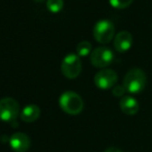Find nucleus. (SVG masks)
<instances>
[{"label": "nucleus", "instance_id": "nucleus-1", "mask_svg": "<svg viewBox=\"0 0 152 152\" xmlns=\"http://www.w3.org/2000/svg\"><path fill=\"white\" fill-rule=\"evenodd\" d=\"M147 83L146 74L141 68L129 69L123 79V86L126 91L132 94H139L144 90Z\"/></svg>", "mask_w": 152, "mask_h": 152}, {"label": "nucleus", "instance_id": "nucleus-2", "mask_svg": "<svg viewBox=\"0 0 152 152\" xmlns=\"http://www.w3.org/2000/svg\"><path fill=\"white\" fill-rule=\"evenodd\" d=\"M59 106L61 110L68 115H78L83 111L84 102L77 92L65 91L59 98Z\"/></svg>", "mask_w": 152, "mask_h": 152}, {"label": "nucleus", "instance_id": "nucleus-3", "mask_svg": "<svg viewBox=\"0 0 152 152\" xmlns=\"http://www.w3.org/2000/svg\"><path fill=\"white\" fill-rule=\"evenodd\" d=\"M92 33L98 42L107 44V42H110V40L114 37L115 26L112 21L108 19H102L94 24Z\"/></svg>", "mask_w": 152, "mask_h": 152}, {"label": "nucleus", "instance_id": "nucleus-4", "mask_svg": "<svg viewBox=\"0 0 152 152\" xmlns=\"http://www.w3.org/2000/svg\"><path fill=\"white\" fill-rule=\"evenodd\" d=\"M82 61L78 54L69 53L65 55L61 62V72L64 77L68 79H75L81 74Z\"/></svg>", "mask_w": 152, "mask_h": 152}, {"label": "nucleus", "instance_id": "nucleus-5", "mask_svg": "<svg viewBox=\"0 0 152 152\" xmlns=\"http://www.w3.org/2000/svg\"><path fill=\"white\" fill-rule=\"evenodd\" d=\"M114 60V52L109 47L102 46L93 49L90 54V61L95 67H106Z\"/></svg>", "mask_w": 152, "mask_h": 152}, {"label": "nucleus", "instance_id": "nucleus-6", "mask_svg": "<svg viewBox=\"0 0 152 152\" xmlns=\"http://www.w3.org/2000/svg\"><path fill=\"white\" fill-rule=\"evenodd\" d=\"M20 113L18 102L12 97H4L0 99V120L12 122L16 120Z\"/></svg>", "mask_w": 152, "mask_h": 152}, {"label": "nucleus", "instance_id": "nucleus-7", "mask_svg": "<svg viewBox=\"0 0 152 152\" xmlns=\"http://www.w3.org/2000/svg\"><path fill=\"white\" fill-rule=\"evenodd\" d=\"M117 80H118L117 72L110 68H104L96 72L94 76V84L97 88L102 90H107L114 87Z\"/></svg>", "mask_w": 152, "mask_h": 152}, {"label": "nucleus", "instance_id": "nucleus-8", "mask_svg": "<svg viewBox=\"0 0 152 152\" xmlns=\"http://www.w3.org/2000/svg\"><path fill=\"white\" fill-rule=\"evenodd\" d=\"M10 145L16 152H26L30 147V139L26 134L16 132L10 139Z\"/></svg>", "mask_w": 152, "mask_h": 152}, {"label": "nucleus", "instance_id": "nucleus-9", "mask_svg": "<svg viewBox=\"0 0 152 152\" xmlns=\"http://www.w3.org/2000/svg\"><path fill=\"white\" fill-rule=\"evenodd\" d=\"M132 35L130 32L126 30H122L115 35L114 38V47L118 52H126L132 46Z\"/></svg>", "mask_w": 152, "mask_h": 152}, {"label": "nucleus", "instance_id": "nucleus-10", "mask_svg": "<svg viewBox=\"0 0 152 152\" xmlns=\"http://www.w3.org/2000/svg\"><path fill=\"white\" fill-rule=\"evenodd\" d=\"M119 106H120L122 112L129 116L137 114L139 112V108H140L138 100L129 95L123 96L119 102Z\"/></svg>", "mask_w": 152, "mask_h": 152}, {"label": "nucleus", "instance_id": "nucleus-11", "mask_svg": "<svg viewBox=\"0 0 152 152\" xmlns=\"http://www.w3.org/2000/svg\"><path fill=\"white\" fill-rule=\"evenodd\" d=\"M22 121L31 123V122L36 121L40 116V109L36 104H28L22 110L20 114Z\"/></svg>", "mask_w": 152, "mask_h": 152}, {"label": "nucleus", "instance_id": "nucleus-12", "mask_svg": "<svg viewBox=\"0 0 152 152\" xmlns=\"http://www.w3.org/2000/svg\"><path fill=\"white\" fill-rule=\"evenodd\" d=\"M92 45L88 40H82L77 45V54L80 57H85L87 55L91 54Z\"/></svg>", "mask_w": 152, "mask_h": 152}, {"label": "nucleus", "instance_id": "nucleus-13", "mask_svg": "<svg viewBox=\"0 0 152 152\" xmlns=\"http://www.w3.org/2000/svg\"><path fill=\"white\" fill-rule=\"evenodd\" d=\"M63 0H48L47 1V8L52 12H58L63 8Z\"/></svg>", "mask_w": 152, "mask_h": 152}, {"label": "nucleus", "instance_id": "nucleus-14", "mask_svg": "<svg viewBox=\"0 0 152 152\" xmlns=\"http://www.w3.org/2000/svg\"><path fill=\"white\" fill-rule=\"evenodd\" d=\"M109 2L115 8H125L132 4V0H109Z\"/></svg>", "mask_w": 152, "mask_h": 152}, {"label": "nucleus", "instance_id": "nucleus-15", "mask_svg": "<svg viewBox=\"0 0 152 152\" xmlns=\"http://www.w3.org/2000/svg\"><path fill=\"white\" fill-rule=\"evenodd\" d=\"M126 92V89L124 88L123 85H115L112 89V93L116 97H123L124 93Z\"/></svg>", "mask_w": 152, "mask_h": 152}, {"label": "nucleus", "instance_id": "nucleus-16", "mask_svg": "<svg viewBox=\"0 0 152 152\" xmlns=\"http://www.w3.org/2000/svg\"><path fill=\"white\" fill-rule=\"evenodd\" d=\"M104 152H123V151H121L120 149H118V148H115V147H111V148H108Z\"/></svg>", "mask_w": 152, "mask_h": 152}, {"label": "nucleus", "instance_id": "nucleus-17", "mask_svg": "<svg viewBox=\"0 0 152 152\" xmlns=\"http://www.w3.org/2000/svg\"><path fill=\"white\" fill-rule=\"evenodd\" d=\"M35 1H44V0H35Z\"/></svg>", "mask_w": 152, "mask_h": 152}]
</instances>
